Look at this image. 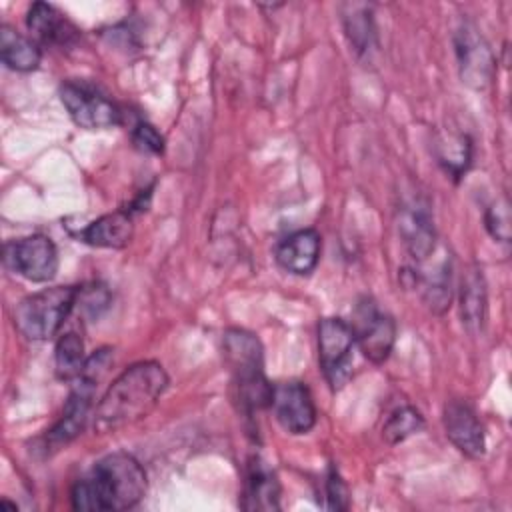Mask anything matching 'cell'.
<instances>
[{
	"label": "cell",
	"mask_w": 512,
	"mask_h": 512,
	"mask_svg": "<svg viewBox=\"0 0 512 512\" xmlns=\"http://www.w3.org/2000/svg\"><path fill=\"white\" fill-rule=\"evenodd\" d=\"M422 428H424L422 414L412 406H402L394 414H390V418L386 420V424L382 428V436L390 444H398V442L406 440L408 436L420 432Z\"/></svg>",
	"instance_id": "24"
},
{
	"label": "cell",
	"mask_w": 512,
	"mask_h": 512,
	"mask_svg": "<svg viewBox=\"0 0 512 512\" xmlns=\"http://www.w3.org/2000/svg\"><path fill=\"white\" fill-rule=\"evenodd\" d=\"M326 500L328 510H346L348 508V486L344 484L338 470L332 466L326 476Z\"/></svg>",
	"instance_id": "27"
},
{
	"label": "cell",
	"mask_w": 512,
	"mask_h": 512,
	"mask_svg": "<svg viewBox=\"0 0 512 512\" xmlns=\"http://www.w3.org/2000/svg\"><path fill=\"white\" fill-rule=\"evenodd\" d=\"M270 406L278 424L290 434H306L316 424V406L302 382L292 380L272 386Z\"/></svg>",
	"instance_id": "10"
},
{
	"label": "cell",
	"mask_w": 512,
	"mask_h": 512,
	"mask_svg": "<svg viewBox=\"0 0 512 512\" xmlns=\"http://www.w3.org/2000/svg\"><path fill=\"white\" fill-rule=\"evenodd\" d=\"M222 344L240 406L246 412L270 406L272 384L264 376V350L260 340L248 330L230 328L224 332Z\"/></svg>",
	"instance_id": "3"
},
{
	"label": "cell",
	"mask_w": 512,
	"mask_h": 512,
	"mask_svg": "<svg viewBox=\"0 0 512 512\" xmlns=\"http://www.w3.org/2000/svg\"><path fill=\"white\" fill-rule=\"evenodd\" d=\"M132 140L144 152H150V154H162L164 152V138L148 122H138L136 124L134 132H132Z\"/></svg>",
	"instance_id": "28"
},
{
	"label": "cell",
	"mask_w": 512,
	"mask_h": 512,
	"mask_svg": "<svg viewBox=\"0 0 512 512\" xmlns=\"http://www.w3.org/2000/svg\"><path fill=\"white\" fill-rule=\"evenodd\" d=\"M54 360H56V374L62 380H76L86 364V354H84V342L76 332H66L58 338L56 350H54Z\"/></svg>",
	"instance_id": "22"
},
{
	"label": "cell",
	"mask_w": 512,
	"mask_h": 512,
	"mask_svg": "<svg viewBox=\"0 0 512 512\" xmlns=\"http://www.w3.org/2000/svg\"><path fill=\"white\" fill-rule=\"evenodd\" d=\"M60 100L74 124L86 130H104L118 126L122 112L96 86L84 80H68L60 86Z\"/></svg>",
	"instance_id": "5"
},
{
	"label": "cell",
	"mask_w": 512,
	"mask_h": 512,
	"mask_svg": "<svg viewBox=\"0 0 512 512\" xmlns=\"http://www.w3.org/2000/svg\"><path fill=\"white\" fill-rule=\"evenodd\" d=\"M454 48L462 82L476 90L486 88L494 74V56L474 24L464 22L456 30Z\"/></svg>",
	"instance_id": "9"
},
{
	"label": "cell",
	"mask_w": 512,
	"mask_h": 512,
	"mask_svg": "<svg viewBox=\"0 0 512 512\" xmlns=\"http://www.w3.org/2000/svg\"><path fill=\"white\" fill-rule=\"evenodd\" d=\"M78 240L96 248H124L134 236V218L126 208L102 214L78 230Z\"/></svg>",
	"instance_id": "16"
},
{
	"label": "cell",
	"mask_w": 512,
	"mask_h": 512,
	"mask_svg": "<svg viewBox=\"0 0 512 512\" xmlns=\"http://www.w3.org/2000/svg\"><path fill=\"white\" fill-rule=\"evenodd\" d=\"M168 388V374L162 364L142 360L128 366L102 394L94 426L100 432H112L142 420Z\"/></svg>",
	"instance_id": "1"
},
{
	"label": "cell",
	"mask_w": 512,
	"mask_h": 512,
	"mask_svg": "<svg viewBox=\"0 0 512 512\" xmlns=\"http://www.w3.org/2000/svg\"><path fill=\"white\" fill-rule=\"evenodd\" d=\"M146 494V472L140 462L114 452L98 460L92 472L72 488V508L76 510H126L136 506Z\"/></svg>",
	"instance_id": "2"
},
{
	"label": "cell",
	"mask_w": 512,
	"mask_h": 512,
	"mask_svg": "<svg viewBox=\"0 0 512 512\" xmlns=\"http://www.w3.org/2000/svg\"><path fill=\"white\" fill-rule=\"evenodd\" d=\"M278 264L292 274H310L320 260V234L314 228L298 230L276 246Z\"/></svg>",
	"instance_id": "15"
},
{
	"label": "cell",
	"mask_w": 512,
	"mask_h": 512,
	"mask_svg": "<svg viewBox=\"0 0 512 512\" xmlns=\"http://www.w3.org/2000/svg\"><path fill=\"white\" fill-rule=\"evenodd\" d=\"M486 230L488 234L498 240V242H508L510 240V214H508V204L504 200L494 202L486 214H484Z\"/></svg>",
	"instance_id": "26"
},
{
	"label": "cell",
	"mask_w": 512,
	"mask_h": 512,
	"mask_svg": "<svg viewBox=\"0 0 512 512\" xmlns=\"http://www.w3.org/2000/svg\"><path fill=\"white\" fill-rule=\"evenodd\" d=\"M76 296V286H52L34 292L16 306L14 324L30 340H48L76 306Z\"/></svg>",
	"instance_id": "4"
},
{
	"label": "cell",
	"mask_w": 512,
	"mask_h": 512,
	"mask_svg": "<svg viewBox=\"0 0 512 512\" xmlns=\"http://www.w3.org/2000/svg\"><path fill=\"white\" fill-rule=\"evenodd\" d=\"M444 430L450 442L468 458H480L486 450L484 428L474 408L464 400H450L444 406Z\"/></svg>",
	"instance_id": "13"
},
{
	"label": "cell",
	"mask_w": 512,
	"mask_h": 512,
	"mask_svg": "<svg viewBox=\"0 0 512 512\" xmlns=\"http://www.w3.org/2000/svg\"><path fill=\"white\" fill-rule=\"evenodd\" d=\"M6 266L30 282H48L58 272L56 244L42 234L4 244Z\"/></svg>",
	"instance_id": "8"
},
{
	"label": "cell",
	"mask_w": 512,
	"mask_h": 512,
	"mask_svg": "<svg viewBox=\"0 0 512 512\" xmlns=\"http://www.w3.org/2000/svg\"><path fill=\"white\" fill-rule=\"evenodd\" d=\"M26 26L40 44L70 46L78 38V28L52 4L34 2L26 16Z\"/></svg>",
	"instance_id": "14"
},
{
	"label": "cell",
	"mask_w": 512,
	"mask_h": 512,
	"mask_svg": "<svg viewBox=\"0 0 512 512\" xmlns=\"http://www.w3.org/2000/svg\"><path fill=\"white\" fill-rule=\"evenodd\" d=\"M486 302L488 300H486V284H484L482 270L472 268L470 272H466L460 286V318H462V326L470 334H476L478 330H482L486 308H488Z\"/></svg>",
	"instance_id": "19"
},
{
	"label": "cell",
	"mask_w": 512,
	"mask_h": 512,
	"mask_svg": "<svg viewBox=\"0 0 512 512\" xmlns=\"http://www.w3.org/2000/svg\"><path fill=\"white\" fill-rule=\"evenodd\" d=\"M342 24L352 50L358 56H366L376 48V28L372 12L364 4H344Z\"/></svg>",
	"instance_id": "20"
},
{
	"label": "cell",
	"mask_w": 512,
	"mask_h": 512,
	"mask_svg": "<svg viewBox=\"0 0 512 512\" xmlns=\"http://www.w3.org/2000/svg\"><path fill=\"white\" fill-rule=\"evenodd\" d=\"M242 508L246 510H278L280 508V482L272 468L266 466L258 456L250 460L244 482V500Z\"/></svg>",
	"instance_id": "17"
},
{
	"label": "cell",
	"mask_w": 512,
	"mask_h": 512,
	"mask_svg": "<svg viewBox=\"0 0 512 512\" xmlns=\"http://www.w3.org/2000/svg\"><path fill=\"white\" fill-rule=\"evenodd\" d=\"M470 158H472V144L468 136L448 134L442 140H438V162L444 166V170L450 176L460 178L468 170Z\"/></svg>",
	"instance_id": "23"
},
{
	"label": "cell",
	"mask_w": 512,
	"mask_h": 512,
	"mask_svg": "<svg viewBox=\"0 0 512 512\" xmlns=\"http://www.w3.org/2000/svg\"><path fill=\"white\" fill-rule=\"evenodd\" d=\"M412 282L420 284L426 304L434 312H444L452 300V274L450 262L440 260L432 270L412 272Z\"/></svg>",
	"instance_id": "21"
},
{
	"label": "cell",
	"mask_w": 512,
	"mask_h": 512,
	"mask_svg": "<svg viewBox=\"0 0 512 512\" xmlns=\"http://www.w3.org/2000/svg\"><path fill=\"white\" fill-rule=\"evenodd\" d=\"M350 328L354 342L370 362L382 364L388 360L396 340V324L392 316L382 312L372 298H362L356 304Z\"/></svg>",
	"instance_id": "7"
},
{
	"label": "cell",
	"mask_w": 512,
	"mask_h": 512,
	"mask_svg": "<svg viewBox=\"0 0 512 512\" xmlns=\"http://www.w3.org/2000/svg\"><path fill=\"white\" fill-rule=\"evenodd\" d=\"M0 504H2V506H6V508H10V510H16V508H18V506H16V504H10V502H8V500H2V502H0Z\"/></svg>",
	"instance_id": "29"
},
{
	"label": "cell",
	"mask_w": 512,
	"mask_h": 512,
	"mask_svg": "<svg viewBox=\"0 0 512 512\" xmlns=\"http://www.w3.org/2000/svg\"><path fill=\"white\" fill-rule=\"evenodd\" d=\"M354 334L342 318H322L318 324V360L332 390H340L352 376Z\"/></svg>",
	"instance_id": "6"
},
{
	"label": "cell",
	"mask_w": 512,
	"mask_h": 512,
	"mask_svg": "<svg viewBox=\"0 0 512 512\" xmlns=\"http://www.w3.org/2000/svg\"><path fill=\"white\" fill-rule=\"evenodd\" d=\"M400 238L416 262H426L436 248V230L428 206L420 200H412L402 206L398 218Z\"/></svg>",
	"instance_id": "12"
},
{
	"label": "cell",
	"mask_w": 512,
	"mask_h": 512,
	"mask_svg": "<svg viewBox=\"0 0 512 512\" xmlns=\"http://www.w3.org/2000/svg\"><path fill=\"white\" fill-rule=\"evenodd\" d=\"M94 390H96V386H92L84 380H76V386L72 388V392L66 400L62 416L58 418V422L44 436L46 452H54V450L64 448L66 444H70L82 432V428L86 426V420H88Z\"/></svg>",
	"instance_id": "11"
},
{
	"label": "cell",
	"mask_w": 512,
	"mask_h": 512,
	"mask_svg": "<svg viewBox=\"0 0 512 512\" xmlns=\"http://www.w3.org/2000/svg\"><path fill=\"white\" fill-rule=\"evenodd\" d=\"M0 56L2 62L16 72H32L38 68L42 52L36 40L20 34L10 26L0 28Z\"/></svg>",
	"instance_id": "18"
},
{
	"label": "cell",
	"mask_w": 512,
	"mask_h": 512,
	"mask_svg": "<svg viewBox=\"0 0 512 512\" xmlns=\"http://www.w3.org/2000/svg\"><path fill=\"white\" fill-rule=\"evenodd\" d=\"M76 302H80V308L86 316L98 318L110 304V292L104 284L92 282V284H86V286L78 288Z\"/></svg>",
	"instance_id": "25"
}]
</instances>
